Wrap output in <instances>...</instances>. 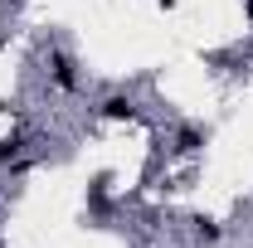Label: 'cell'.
I'll use <instances>...</instances> for the list:
<instances>
[{"label":"cell","instance_id":"obj_1","mask_svg":"<svg viewBox=\"0 0 253 248\" xmlns=\"http://www.w3.org/2000/svg\"><path fill=\"white\" fill-rule=\"evenodd\" d=\"M102 112H107V117H131V102H126V97H112Z\"/></svg>","mask_w":253,"mask_h":248},{"label":"cell","instance_id":"obj_2","mask_svg":"<svg viewBox=\"0 0 253 248\" xmlns=\"http://www.w3.org/2000/svg\"><path fill=\"white\" fill-rule=\"evenodd\" d=\"M54 78H59L63 88H73V68H68V59H54Z\"/></svg>","mask_w":253,"mask_h":248}]
</instances>
